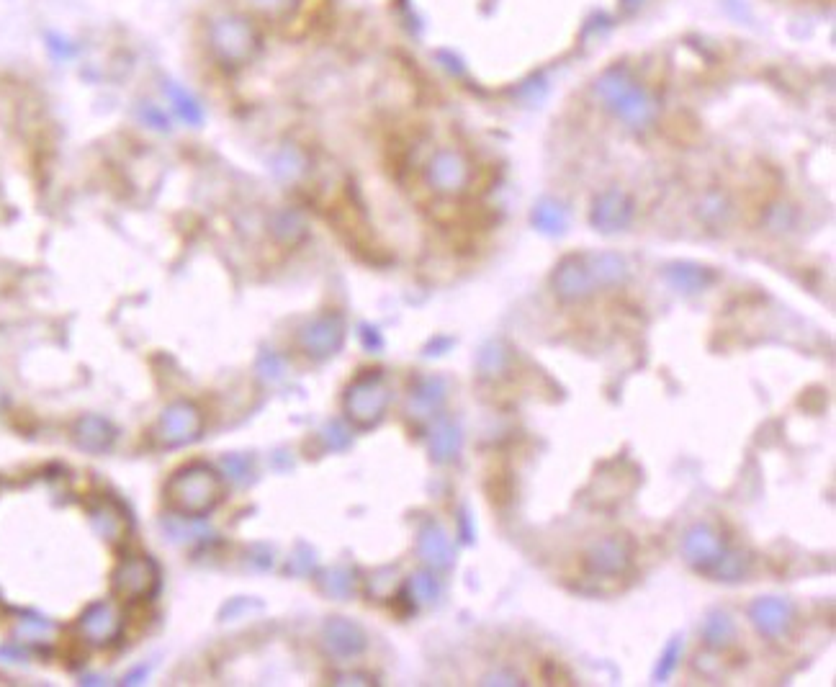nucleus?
I'll return each instance as SVG.
<instances>
[{
    "label": "nucleus",
    "mask_w": 836,
    "mask_h": 687,
    "mask_svg": "<svg viewBox=\"0 0 836 687\" xmlns=\"http://www.w3.org/2000/svg\"><path fill=\"white\" fill-rule=\"evenodd\" d=\"M165 500L181 518H204L222 500V479L206 464L183 466L165 484Z\"/></svg>",
    "instance_id": "obj_1"
},
{
    "label": "nucleus",
    "mask_w": 836,
    "mask_h": 687,
    "mask_svg": "<svg viewBox=\"0 0 836 687\" xmlns=\"http://www.w3.org/2000/svg\"><path fill=\"white\" fill-rule=\"evenodd\" d=\"M255 26L240 13H219L206 24V47L224 65H242L255 52Z\"/></svg>",
    "instance_id": "obj_2"
},
{
    "label": "nucleus",
    "mask_w": 836,
    "mask_h": 687,
    "mask_svg": "<svg viewBox=\"0 0 836 687\" xmlns=\"http://www.w3.org/2000/svg\"><path fill=\"white\" fill-rule=\"evenodd\" d=\"M201 428H204V417L199 407L188 399H178L168 404L157 420L155 440L163 448H181L199 438Z\"/></svg>",
    "instance_id": "obj_3"
},
{
    "label": "nucleus",
    "mask_w": 836,
    "mask_h": 687,
    "mask_svg": "<svg viewBox=\"0 0 836 687\" xmlns=\"http://www.w3.org/2000/svg\"><path fill=\"white\" fill-rule=\"evenodd\" d=\"M157 582H160V572L155 561L147 556H127L114 569L111 590L124 603H137V600H147L157 590Z\"/></svg>",
    "instance_id": "obj_4"
},
{
    "label": "nucleus",
    "mask_w": 836,
    "mask_h": 687,
    "mask_svg": "<svg viewBox=\"0 0 836 687\" xmlns=\"http://www.w3.org/2000/svg\"><path fill=\"white\" fill-rule=\"evenodd\" d=\"M121 628H124V621H121L119 608L109 600L91 603L75 621V633L80 636V641L91 646L114 644L121 636Z\"/></svg>",
    "instance_id": "obj_5"
},
{
    "label": "nucleus",
    "mask_w": 836,
    "mask_h": 687,
    "mask_svg": "<svg viewBox=\"0 0 836 687\" xmlns=\"http://www.w3.org/2000/svg\"><path fill=\"white\" fill-rule=\"evenodd\" d=\"M73 440L80 451L106 453L116 440V428L101 415H83L73 425Z\"/></svg>",
    "instance_id": "obj_6"
},
{
    "label": "nucleus",
    "mask_w": 836,
    "mask_h": 687,
    "mask_svg": "<svg viewBox=\"0 0 836 687\" xmlns=\"http://www.w3.org/2000/svg\"><path fill=\"white\" fill-rule=\"evenodd\" d=\"M384 404H386V392L381 389L379 379L361 381V384L350 389L348 412L353 420L363 422V425H371V422L379 420Z\"/></svg>",
    "instance_id": "obj_7"
},
{
    "label": "nucleus",
    "mask_w": 836,
    "mask_h": 687,
    "mask_svg": "<svg viewBox=\"0 0 836 687\" xmlns=\"http://www.w3.org/2000/svg\"><path fill=\"white\" fill-rule=\"evenodd\" d=\"M91 525L98 538L109 543H119L129 531L127 513L114 500H98L91 507Z\"/></svg>",
    "instance_id": "obj_8"
},
{
    "label": "nucleus",
    "mask_w": 836,
    "mask_h": 687,
    "mask_svg": "<svg viewBox=\"0 0 836 687\" xmlns=\"http://www.w3.org/2000/svg\"><path fill=\"white\" fill-rule=\"evenodd\" d=\"M55 623H49L47 618H39V615H21L16 628H13V636L19 639V644H44V641L55 639Z\"/></svg>",
    "instance_id": "obj_9"
},
{
    "label": "nucleus",
    "mask_w": 836,
    "mask_h": 687,
    "mask_svg": "<svg viewBox=\"0 0 836 687\" xmlns=\"http://www.w3.org/2000/svg\"><path fill=\"white\" fill-rule=\"evenodd\" d=\"M337 343H340V327L332 322H317L304 335V345L312 350V356H327L330 350L337 348Z\"/></svg>",
    "instance_id": "obj_10"
},
{
    "label": "nucleus",
    "mask_w": 836,
    "mask_h": 687,
    "mask_svg": "<svg viewBox=\"0 0 836 687\" xmlns=\"http://www.w3.org/2000/svg\"><path fill=\"white\" fill-rule=\"evenodd\" d=\"M327 636H330V644L335 646L337 651H343V654L361 649L363 646V639H361V633H358V628L348 626V623H332V626L327 628Z\"/></svg>",
    "instance_id": "obj_11"
},
{
    "label": "nucleus",
    "mask_w": 836,
    "mask_h": 687,
    "mask_svg": "<svg viewBox=\"0 0 836 687\" xmlns=\"http://www.w3.org/2000/svg\"><path fill=\"white\" fill-rule=\"evenodd\" d=\"M173 98H175V103H178L175 109L181 111L183 119L191 121V124H196V121H201V111H199V106H196V101H193L191 96H186V93H183V91H178V93H173Z\"/></svg>",
    "instance_id": "obj_12"
},
{
    "label": "nucleus",
    "mask_w": 836,
    "mask_h": 687,
    "mask_svg": "<svg viewBox=\"0 0 836 687\" xmlns=\"http://www.w3.org/2000/svg\"><path fill=\"white\" fill-rule=\"evenodd\" d=\"M3 404H6V394L0 392V410H3Z\"/></svg>",
    "instance_id": "obj_13"
}]
</instances>
